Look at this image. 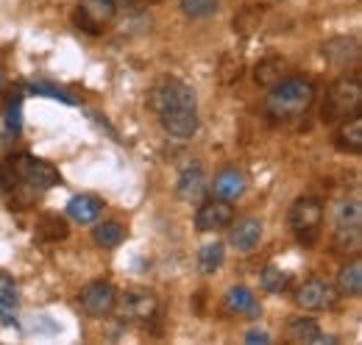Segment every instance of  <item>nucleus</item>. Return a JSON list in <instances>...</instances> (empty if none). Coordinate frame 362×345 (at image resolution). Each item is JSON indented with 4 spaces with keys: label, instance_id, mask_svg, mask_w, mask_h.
Segmentation results:
<instances>
[{
    "label": "nucleus",
    "instance_id": "3",
    "mask_svg": "<svg viewBox=\"0 0 362 345\" xmlns=\"http://www.w3.org/2000/svg\"><path fill=\"white\" fill-rule=\"evenodd\" d=\"M357 115H362V81L360 76H343L329 86L320 117H323V123L337 126Z\"/></svg>",
    "mask_w": 362,
    "mask_h": 345
},
{
    "label": "nucleus",
    "instance_id": "5",
    "mask_svg": "<svg viewBox=\"0 0 362 345\" xmlns=\"http://www.w3.org/2000/svg\"><path fill=\"white\" fill-rule=\"evenodd\" d=\"M287 226H290L293 237H296L301 245L313 248L317 240H320L323 204H320L317 198H310V195L298 198V201L290 206V212H287Z\"/></svg>",
    "mask_w": 362,
    "mask_h": 345
},
{
    "label": "nucleus",
    "instance_id": "13",
    "mask_svg": "<svg viewBox=\"0 0 362 345\" xmlns=\"http://www.w3.org/2000/svg\"><path fill=\"white\" fill-rule=\"evenodd\" d=\"M231 223H234V220H231ZM262 231H265L262 220H257V217H243V220H237V223L231 226L228 242H231V248H237L240 254H248V251H254V248L259 245Z\"/></svg>",
    "mask_w": 362,
    "mask_h": 345
},
{
    "label": "nucleus",
    "instance_id": "1",
    "mask_svg": "<svg viewBox=\"0 0 362 345\" xmlns=\"http://www.w3.org/2000/svg\"><path fill=\"white\" fill-rule=\"evenodd\" d=\"M62 181L59 170L53 165H47L42 159L31 156V153H17L8 156L0 168V187L3 195L8 198L11 206L23 209L31 206L40 195H45L47 189H53Z\"/></svg>",
    "mask_w": 362,
    "mask_h": 345
},
{
    "label": "nucleus",
    "instance_id": "23",
    "mask_svg": "<svg viewBox=\"0 0 362 345\" xmlns=\"http://www.w3.org/2000/svg\"><path fill=\"white\" fill-rule=\"evenodd\" d=\"M226 306L231 312H248V315H257L259 312V303L254 298V293L248 287H243V284L231 287L226 293Z\"/></svg>",
    "mask_w": 362,
    "mask_h": 345
},
{
    "label": "nucleus",
    "instance_id": "25",
    "mask_svg": "<svg viewBox=\"0 0 362 345\" xmlns=\"http://www.w3.org/2000/svg\"><path fill=\"white\" fill-rule=\"evenodd\" d=\"M179 8L189 20H206L221 11V0H181Z\"/></svg>",
    "mask_w": 362,
    "mask_h": 345
},
{
    "label": "nucleus",
    "instance_id": "6",
    "mask_svg": "<svg viewBox=\"0 0 362 345\" xmlns=\"http://www.w3.org/2000/svg\"><path fill=\"white\" fill-rule=\"evenodd\" d=\"M117 17V3L115 0H78L76 11H73V23L78 31L84 34H103Z\"/></svg>",
    "mask_w": 362,
    "mask_h": 345
},
{
    "label": "nucleus",
    "instance_id": "27",
    "mask_svg": "<svg viewBox=\"0 0 362 345\" xmlns=\"http://www.w3.org/2000/svg\"><path fill=\"white\" fill-rule=\"evenodd\" d=\"M6 129L11 134L23 131V95L20 92L8 95V100H6Z\"/></svg>",
    "mask_w": 362,
    "mask_h": 345
},
{
    "label": "nucleus",
    "instance_id": "9",
    "mask_svg": "<svg viewBox=\"0 0 362 345\" xmlns=\"http://www.w3.org/2000/svg\"><path fill=\"white\" fill-rule=\"evenodd\" d=\"M337 296H340V293H337L334 284H329V281H323V279H310V281H304V284L298 287L296 303H298L301 309H307V312H323V309H334Z\"/></svg>",
    "mask_w": 362,
    "mask_h": 345
},
{
    "label": "nucleus",
    "instance_id": "7",
    "mask_svg": "<svg viewBox=\"0 0 362 345\" xmlns=\"http://www.w3.org/2000/svg\"><path fill=\"white\" fill-rule=\"evenodd\" d=\"M78 303L90 317H106L117 309V290L109 281H92L78 293Z\"/></svg>",
    "mask_w": 362,
    "mask_h": 345
},
{
    "label": "nucleus",
    "instance_id": "28",
    "mask_svg": "<svg viewBox=\"0 0 362 345\" xmlns=\"http://www.w3.org/2000/svg\"><path fill=\"white\" fill-rule=\"evenodd\" d=\"M40 226H47V231H42V237H50V240H64L67 237V223L62 217L45 215L40 220Z\"/></svg>",
    "mask_w": 362,
    "mask_h": 345
},
{
    "label": "nucleus",
    "instance_id": "31",
    "mask_svg": "<svg viewBox=\"0 0 362 345\" xmlns=\"http://www.w3.org/2000/svg\"><path fill=\"white\" fill-rule=\"evenodd\" d=\"M0 86H3V73H0Z\"/></svg>",
    "mask_w": 362,
    "mask_h": 345
},
{
    "label": "nucleus",
    "instance_id": "29",
    "mask_svg": "<svg viewBox=\"0 0 362 345\" xmlns=\"http://www.w3.org/2000/svg\"><path fill=\"white\" fill-rule=\"evenodd\" d=\"M28 89H31L34 95H47V98H53V100H62V103H67V106H73V103H76L67 92H62V89H56V86H50V84H42V81H40V84L34 81Z\"/></svg>",
    "mask_w": 362,
    "mask_h": 345
},
{
    "label": "nucleus",
    "instance_id": "2",
    "mask_svg": "<svg viewBox=\"0 0 362 345\" xmlns=\"http://www.w3.org/2000/svg\"><path fill=\"white\" fill-rule=\"evenodd\" d=\"M317 98V89L310 78L304 76H290L284 81L271 89V95L265 98V115L273 123H293L298 117H304Z\"/></svg>",
    "mask_w": 362,
    "mask_h": 345
},
{
    "label": "nucleus",
    "instance_id": "10",
    "mask_svg": "<svg viewBox=\"0 0 362 345\" xmlns=\"http://www.w3.org/2000/svg\"><path fill=\"white\" fill-rule=\"evenodd\" d=\"M360 231H362V209L360 201L343 204L337 212V231H334V245L337 248H357L360 245Z\"/></svg>",
    "mask_w": 362,
    "mask_h": 345
},
{
    "label": "nucleus",
    "instance_id": "19",
    "mask_svg": "<svg viewBox=\"0 0 362 345\" xmlns=\"http://www.w3.org/2000/svg\"><path fill=\"white\" fill-rule=\"evenodd\" d=\"M17 312H20V290H17L14 279L0 270V323L3 326H14L17 323Z\"/></svg>",
    "mask_w": 362,
    "mask_h": 345
},
{
    "label": "nucleus",
    "instance_id": "8",
    "mask_svg": "<svg viewBox=\"0 0 362 345\" xmlns=\"http://www.w3.org/2000/svg\"><path fill=\"white\" fill-rule=\"evenodd\" d=\"M234 220V209L228 201H221V198H204L195 209V228L204 231V234H212V231H223L231 226Z\"/></svg>",
    "mask_w": 362,
    "mask_h": 345
},
{
    "label": "nucleus",
    "instance_id": "21",
    "mask_svg": "<svg viewBox=\"0 0 362 345\" xmlns=\"http://www.w3.org/2000/svg\"><path fill=\"white\" fill-rule=\"evenodd\" d=\"M287 337L293 340V343H323V332H320V326H317L313 317H293L290 323H287Z\"/></svg>",
    "mask_w": 362,
    "mask_h": 345
},
{
    "label": "nucleus",
    "instance_id": "22",
    "mask_svg": "<svg viewBox=\"0 0 362 345\" xmlns=\"http://www.w3.org/2000/svg\"><path fill=\"white\" fill-rule=\"evenodd\" d=\"M123 237H126V228L117 220H106V223L95 226V231H92V240L100 248H117L123 242Z\"/></svg>",
    "mask_w": 362,
    "mask_h": 345
},
{
    "label": "nucleus",
    "instance_id": "14",
    "mask_svg": "<svg viewBox=\"0 0 362 345\" xmlns=\"http://www.w3.org/2000/svg\"><path fill=\"white\" fill-rule=\"evenodd\" d=\"M117 303L126 320H151L156 315V296L148 290H129L123 298L117 296Z\"/></svg>",
    "mask_w": 362,
    "mask_h": 345
},
{
    "label": "nucleus",
    "instance_id": "20",
    "mask_svg": "<svg viewBox=\"0 0 362 345\" xmlns=\"http://www.w3.org/2000/svg\"><path fill=\"white\" fill-rule=\"evenodd\" d=\"M337 293L349 296V298H360L362 296V259L354 257L349 264L340 267L337 273Z\"/></svg>",
    "mask_w": 362,
    "mask_h": 345
},
{
    "label": "nucleus",
    "instance_id": "17",
    "mask_svg": "<svg viewBox=\"0 0 362 345\" xmlns=\"http://www.w3.org/2000/svg\"><path fill=\"white\" fill-rule=\"evenodd\" d=\"M159 126L165 129V134H170L176 139H189L198 134L201 120H198V112H173V115H162Z\"/></svg>",
    "mask_w": 362,
    "mask_h": 345
},
{
    "label": "nucleus",
    "instance_id": "30",
    "mask_svg": "<svg viewBox=\"0 0 362 345\" xmlns=\"http://www.w3.org/2000/svg\"><path fill=\"white\" fill-rule=\"evenodd\" d=\"M245 343L248 345H268L271 343V334H268V332H262V329H251V332L245 334Z\"/></svg>",
    "mask_w": 362,
    "mask_h": 345
},
{
    "label": "nucleus",
    "instance_id": "18",
    "mask_svg": "<svg viewBox=\"0 0 362 345\" xmlns=\"http://www.w3.org/2000/svg\"><path fill=\"white\" fill-rule=\"evenodd\" d=\"M67 215L73 217L76 223L81 226H90L98 217L103 215V201L98 195H90V192H81V195H73L70 204H67Z\"/></svg>",
    "mask_w": 362,
    "mask_h": 345
},
{
    "label": "nucleus",
    "instance_id": "15",
    "mask_svg": "<svg viewBox=\"0 0 362 345\" xmlns=\"http://www.w3.org/2000/svg\"><path fill=\"white\" fill-rule=\"evenodd\" d=\"M323 59L334 67H351L360 62V42L357 37H337L323 45Z\"/></svg>",
    "mask_w": 362,
    "mask_h": 345
},
{
    "label": "nucleus",
    "instance_id": "4",
    "mask_svg": "<svg viewBox=\"0 0 362 345\" xmlns=\"http://www.w3.org/2000/svg\"><path fill=\"white\" fill-rule=\"evenodd\" d=\"M148 106L156 112V117L162 115H173V112H198V95L189 84H184L181 78L165 76L162 81H156L151 95H148Z\"/></svg>",
    "mask_w": 362,
    "mask_h": 345
},
{
    "label": "nucleus",
    "instance_id": "24",
    "mask_svg": "<svg viewBox=\"0 0 362 345\" xmlns=\"http://www.w3.org/2000/svg\"><path fill=\"white\" fill-rule=\"evenodd\" d=\"M223 242H209V245H204L201 248V254H198V270L204 273V276H212L215 270H221V264H223Z\"/></svg>",
    "mask_w": 362,
    "mask_h": 345
},
{
    "label": "nucleus",
    "instance_id": "12",
    "mask_svg": "<svg viewBox=\"0 0 362 345\" xmlns=\"http://www.w3.org/2000/svg\"><path fill=\"white\" fill-rule=\"evenodd\" d=\"M245 187H248L245 172L240 170V168H226V170H221L215 175V181L209 184V192H212L215 198H221V201L234 204L237 198L245 195Z\"/></svg>",
    "mask_w": 362,
    "mask_h": 345
},
{
    "label": "nucleus",
    "instance_id": "11",
    "mask_svg": "<svg viewBox=\"0 0 362 345\" xmlns=\"http://www.w3.org/2000/svg\"><path fill=\"white\" fill-rule=\"evenodd\" d=\"M209 192V181H206V172L198 162H192L189 168H184V172L176 181V195H179L184 204H201Z\"/></svg>",
    "mask_w": 362,
    "mask_h": 345
},
{
    "label": "nucleus",
    "instance_id": "16",
    "mask_svg": "<svg viewBox=\"0 0 362 345\" xmlns=\"http://www.w3.org/2000/svg\"><path fill=\"white\" fill-rule=\"evenodd\" d=\"M334 148H337L340 153H351V156L362 153V115L351 117V120L337 123V131H334Z\"/></svg>",
    "mask_w": 362,
    "mask_h": 345
},
{
    "label": "nucleus",
    "instance_id": "26",
    "mask_svg": "<svg viewBox=\"0 0 362 345\" xmlns=\"http://www.w3.org/2000/svg\"><path fill=\"white\" fill-rule=\"evenodd\" d=\"M259 279H262V287H265L268 293H273V296L284 293V290L290 287V281H293V279H290V273H287V270H281L279 264H268V267L262 270V276H259Z\"/></svg>",
    "mask_w": 362,
    "mask_h": 345
}]
</instances>
